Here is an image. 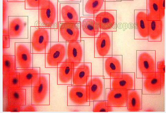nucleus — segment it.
Here are the masks:
<instances>
[{
	"label": "nucleus",
	"mask_w": 166,
	"mask_h": 113,
	"mask_svg": "<svg viewBox=\"0 0 166 113\" xmlns=\"http://www.w3.org/2000/svg\"><path fill=\"white\" fill-rule=\"evenodd\" d=\"M156 72H160L161 73L165 74V65L164 60L158 62L157 70Z\"/></svg>",
	"instance_id": "f704fd0d"
},
{
	"label": "nucleus",
	"mask_w": 166,
	"mask_h": 113,
	"mask_svg": "<svg viewBox=\"0 0 166 113\" xmlns=\"http://www.w3.org/2000/svg\"><path fill=\"white\" fill-rule=\"evenodd\" d=\"M165 0H160V12L161 19L165 15Z\"/></svg>",
	"instance_id": "c9c22d12"
},
{
	"label": "nucleus",
	"mask_w": 166,
	"mask_h": 113,
	"mask_svg": "<svg viewBox=\"0 0 166 113\" xmlns=\"http://www.w3.org/2000/svg\"><path fill=\"white\" fill-rule=\"evenodd\" d=\"M48 89L47 78L44 75L39 76L33 84L32 97L34 103L36 104L41 103L46 97Z\"/></svg>",
	"instance_id": "0eeeda50"
},
{
	"label": "nucleus",
	"mask_w": 166,
	"mask_h": 113,
	"mask_svg": "<svg viewBox=\"0 0 166 113\" xmlns=\"http://www.w3.org/2000/svg\"><path fill=\"white\" fill-rule=\"evenodd\" d=\"M81 26L83 31L87 35L91 36L97 35L99 28L97 23L93 19L86 18L82 21Z\"/></svg>",
	"instance_id": "393cba45"
},
{
	"label": "nucleus",
	"mask_w": 166,
	"mask_h": 113,
	"mask_svg": "<svg viewBox=\"0 0 166 113\" xmlns=\"http://www.w3.org/2000/svg\"><path fill=\"white\" fill-rule=\"evenodd\" d=\"M160 4V0H147L148 20H161Z\"/></svg>",
	"instance_id": "a878e982"
},
{
	"label": "nucleus",
	"mask_w": 166,
	"mask_h": 113,
	"mask_svg": "<svg viewBox=\"0 0 166 113\" xmlns=\"http://www.w3.org/2000/svg\"><path fill=\"white\" fill-rule=\"evenodd\" d=\"M90 74L89 67L86 64H82L74 72L72 78L73 84L77 86L84 85L88 81Z\"/></svg>",
	"instance_id": "6ab92c4d"
},
{
	"label": "nucleus",
	"mask_w": 166,
	"mask_h": 113,
	"mask_svg": "<svg viewBox=\"0 0 166 113\" xmlns=\"http://www.w3.org/2000/svg\"><path fill=\"white\" fill-rule=\"evenodd\" d=\"M47 29L43 28L36 29L34 32L31 39L33 49L37 52L44 50L47 46L49 36Z\"/></svg>",
	"instance_id": "423d86ee"
},
{
	"label": "nucleus",
	"mask_w": 166,
	"mask_h": 113,
	"mask_svg": "<svg viewBox=\"0 0 166 113\" xmlns=\"http://www.w3.org/2000/svg\"><path fill=\"white\" fill-rule=\"evenodd\" d=\"M66 53V48L63 44L58 43L52 46L49 49L46 56L48 65L52 67L58 66L64 59Z\"/></svg>",
	"instance_id": "39448f33"
},
{
	"label": "nucleus",
	"mask_w": 166,
	"mask_h": 113,
	"mask_svg": "<svg viewBox=\"0 0 166 113\" xmlns=\"http://www.w3.org/2000/svg\"><path fill=\"white\" fill-rule=\"evenodd\" d=\"M15 58L14 56L5 53L3 55V74L15 73Z\"/></svg>",
	"instance_id": "c85d7f7f"
},
{
	"label": "nucleus",
	"mask_w": 166,
	"mask_h": 113,
	"mask_svg": "<svg viewBox=\"0 0 166 113\" xmlns=\"http://www.w3.org/2000/svg\"><path fill=\"white\" fill-rule=\"evenodd\" d=\"M137 54V69L142 78L155 76V51H139Z\"/></svg>",
	"instance_id": "f257e3e1"
},
{
	"label": "nucleus",
	"mask_w": 166,
	"mask_h": 113,
	"mask_svg": "<svg viewBox=\"0 0 166 113\" xmlns=\"http://www.w3.org/2000/svg\"><path fill=\"white\" fill-rule=\"evenodd\" d=\"M22 106L8 105L6 107L5 111L9 112H20L21 111Z\"/></svg>",
	"instance_id": "473e14b6"
},
{
	"label": "nucleus",
	"mask_w": 166,
	"mask_h": 113,
	"mask_svg": "<svg viewBox=\"0 0 166 113\" xmlns=\"http://www.w3.org/2000/svg\"><path fill=\"white\" fill-rule=\"evenodd\" d=\"M104 66L106 73L110 78H118L122 74L121 64L115 57L107 58L105 61Z\"/></svg>",
	"instance_id": "2eb2a0df"
},
{
	"label": "nucleus",
	"mask_w": 166,
	"mask_h": 113,
	"mask_svg": "<svg viewBox=\"0 0 166 113\" xmlns=\"http://www.w3.org/2000/svg\"><path fill=\"white\" fill-rule=\"evenodd\" d=\"M59 3L60 21L78 23L79 4Z\"/></svg>",
	"instance_id": "20e7f679"
},
{
	"label": "nucleus",
	"mask_w": 166,
	"mask_h": 113,
	"mask_svg": "<svg viewBox=\"0 0 166 113\" xmlns=\"http://www.w3.org/2000/svg\"><path fill=\"white\" fill-rule=\"evenodd\" d=\"M36 111V109L32 105H28L24 108L22 109L21 112H32Z\"/></svg>",
	"instance_id": "4c0bfd02"
},
{
	"label": "nucleus",
	"mask_w": 166,
	"mask_h": 113,
	"mask_svg": "<svg viewBox=\"0 0 166 113\" xmlns=\"http://www.w3.org/2000/svg\"><path fill=\"white\" fill-rule=\"evenodd\" d=\"M165 86V74L156 72L154 78H142V94H159Z\"/></svg>",
	"instance_id": "7ed1b4c3"
},
{
	"label": "nucleus",
	"mask_w": 166,
	"mask_h": 113,
	"mask_svg": "<svg viewBox=\"0 0 166 113\" xmlns=\"http://www.w3.org/2000/svg\"><path fill=\"white\" fill-rule=\"evenodd\" d=\"M142 90H128L126 106L128 112H139L142 109Z\"/></svg>",
	"instance_id": "9d476101"
},
{
	"label": "nucleus",
	"mask_w": 166,
	"mask_h": 113,
	"mask_svg": "<svg viewBox=\"0 0 166 113\" xmlns=\"http://www.w3.org/2000/svg\"><path fill=\"white\" fill-rule=\"evenodd\" d=\"M15 58L17 64L23 70L29 68L32 62L30 51L26 47L22 44L17 46L15 50Z\"/></svg>",
	"instance_id": "f8f14e48"
},
{
	"label": "nucleus",
	"mask_w": 166,
	"mask_h": 113,
	"mask_svg": "<svg viewBox=\"0 0 166 113\" xmlns=\"http://www.w3.org/2000/svg\"><path fill=\"white\" fill-rule=\"evenodd\" d=\"M58 0H43L39 8V21L45 26L51 27L57 21Z\"/></svg>",
	"instance_id": "f03ea898"
},
{
	"label": "nucleus",
	"mask_w": 166,
	"mask_h": 113,
	"mask_svg": "<svg viewBox=\"0 0 166 113\" xmlns=\"http://www.w3.org/2000/svg\"><path fill=\"white\" fill-rule=\"evenodd\" d=\"M7 4L5 0H3V24L5 22L7 11Z\"/></svg>",
	"instance_id": "e433bc0d"
},
{
	"label": "nucleus",
	"mask_w": 166,
	"mask_h": 113,
	"mask_svg": "<svg viewBox=\"0 0 166 113\" xmlns=\"http://www.w3.org/2000/svg\"><path fill=\"white\" fill-rule=\"evenodd\" d=\"M113 107L109 104L107 100L99 101L95 105L93 112H109L113 111Z\"/></svg>",
	"instance_id": "7c9ffc66"
},
{
	"label": "nucleus",
	"mask_w": 166,
	"mask_h": 113,
	"mask_svg": "<svg viewBox=\"0 0 166 113\" xmlns=\"http://www.w3.org/2000/svg\"><path fill=\"white\" fill-rule=\"evenodd\" d=\"M161 20H148V37L152 40L160 37L162 28Z\"/></svg>",
	"instance_id": "bb28decb"
},
{
	"label": "nucleus",
	"mask_w": 166,
	"mask_h": 113,
	"mask_svg": "<svg viewBox=\"0 0 166 113\" xmlns=\"http://www.w3.org/2000/svg\"><path fill=\"white\" fill-rule=\"evenodd\" d=\"M8 105L23 106L25 105V89L23 87L8 88L6 92Z\"/></svg>",
	"instance_id": "9b49d317"
},
{
	"label": "nucleus",
	"mask_w": 166,
	"mask_h": 113,
	"mask_svg": "<svg viewBox=\"0 0 166 113\" xmlns=\"http://www.w3.org/2000/svg\"><path fill=\"white\" fill-rule=\"evenodd\" d=\"M113 89H135V73H122L118 78H113L111 83Z\"/></svg>",
	"instance_id": "ddd939ff"
},
{
	"label": "nucleus",
	"mask_w": 166,
	"mask_h": 113,
	"mask_svg": "<svg viewBox=\"0 0 166 113\" xmlns=\"http://www.w3.org/2000/svg\"><path fill=\"white\" fill-rule=\"evenodd\" d=\"M95 21L97 23L99 28L103 30L111 29L115 23L114 16L107 12H102L96 16Z\"/></svg>",
	"instance_id": "b1692460"
},
{
	"label": "nucleus",
	"mask_w": 166,
	"mask_h": 113,
	"mask_svg": "<svg viewBox=\"0 0 166 113\" xmlns=\"http://www.w3.org/2000/svg\"><path fill=\"white\" fill-rule=\"evenodd\" d=\"M73 63L68 58L61 65L59 71V77L61 82L66 83L70 81L73 76L75 67Z\"/></svg>",
	"instance_id": "a211bd4d"
},
{
	"label": "nucleus",
	"mask_w": 166,
	"mask_h": 113,
	"mask_svg": "<svg viewBox=\"0 0 166 113\" xmlns=\"http://www.w3.org/2000/svg\"><path fill=\"white\" fill-rule=\"evenodd\" d=\"M77 24L69 22L60 23L59 31L64 40L69 42L77 40L80 35V30Z\"/></svg>",
	"instance_id": "1a4fd4ad"
},
{
	"label": "nucleus",
	"mask_w": 166,
	"mask_h": 113,
	"mask_svg": "<svg viewBox=\"0 0 166 113\" xmlns=\"http://www.w3.org/2000/svg\"><path fill=\"white\" fill-rule=\"evenodd\" d=\"M43 0H25V9H38L40 4Z\"/></svg>",
	"instance_id": "2f4dec72"
},
{
	"label": "nucleus",
	"mask_w": 166,
	"mask_h": 113,
	"mask_svg": "<svg viewBox=\"0 0 166 113\" xmlns=\"http://www.w3.org/2000/svg\"><path fill=\"white\" fill-rule=\"evenodd\" d=\"M112 89L109 90L106 96V100L110 105L113 107L126 106L128 90Z\"/></svg>",
	"instance_id": "6e6552de"
},
{
	"label": "nucleus",
	"mask_w": 166,
	"mask_h": 113,
	"mask_svg": "<svg viewBox=\"0 0 166 113\" xmlns=\"http://www.w3.org/2000/svg\"><path fill=\"white\" fill-rule=\"evenodd\" d=\"M3 83L8 88H17L20 86L19 73L3 74Z\"/></svg>",
	"instance_id": "c756f323"
},
{
	"label": "nucleus",
	"mask_w": 166,
	"mask_h": 113,
	"mask_svg": "<svg viewBox=\"0 0 166 113\" xmlns=\"http://www.w3.org/2000/svg\"><path fill=\"white\" fill-rule=\"evenodd\" d=\"M103 88L102 82L99 78L94 77L90 80L85 87L88 100L97 99L102 94Z\"/></svg>",
	"instance_id": "4468645a"
},
{
	"label": "nucleus",
	"mask_w": 166,
	"mask_h": 113,
	"mask_svg": "<svg viewBox=\"0 0 166 113\" xmlns=\"http://www.w3.org/2000/svg\"><path fill=\"white\" fill-rule=\"evenodd\" d=\"M7 2H25V0H6Z\"/></svg>",
	"instance_id": "ea45409f"
},
{
	"label": "nucleus",
	"mask_w": 166,
	"mask_h": 113,
	"mask_svg": "<svg viewBox=\"0 0 166 113\" xmlns=\"http://www.w3.org/2000/svg\"><path fill=\"white\" fill-rule=\"evenodd\" d=\"M81 0H58V2L62 3L80 2Z\"/></svg>",
	"instance_id": "58836bf2"
},
{
	"label": "nucleus",
	"mask_w": 166,
	"mask_h": 113,
	"mask_svg": "<svg viewBox=\"0 0 166 113\" xmlns=\"http://www.w3.org/2000/svg\"><path fill=\"white\" fill-rule=\"evenodd\" d=\"M68 59L74 63L75 67L80 63L83 56V50L80 43L77 41L69 42L67 50Z\"/></svg>",
	"instance_id": "dca6fc26"
},
{
	"label": "nucleus",
	"mask_w": 166,
	"mask_h": 113,
	"mask_svg": "<svg viewBox=\"0 0 166 113\" xmlns=\"http://www.w3.org/2000/svg\"><path fill=\"white\" fill-rule=\"evenodd\" d=\"M39 76V72L36 69L23 70L19 73L20 87L29 86L33 85Z\"/></svg>",
	"instance_id": "aec40b11"
},
{
	"label": "nucleus",
	"mask_w": 166,
	"mask_h": 113,
	"mask_svg": "<svg viewBox=\"0 0 166 113\" xmlns=\"http://www.w3.org/2000/svg\"><path fill=\"white\" fill-rule=\"evenodd\" d=\"M111 45L110 37L105 32L100 33L98 36L96 42L97 52L101 56L106 55L109 53Z\"/></svg>",
	"instance_id": "412c9836"
},
{
	"label": "nucleus",
	"mask_w": 166,
	"mask_h": 113,
	"mask_svg": "<svg viewBox=\"0 0 166 113\" xmlns=\"http://www.w3.org/2000/svg\"><path fill=\"white\" fill-rule=\"evenodd\" d=\"M9 19L8 31L10 38H14L19 36L23 31L26 23L23 17L12 16Z\"/></svg>",
	"instance_id": "f3484780"
},
{
	"label": "nucleus",
	"mask_w": 166,
	"mask_h": 113,
	"mask_svg": "<svg viewBox=\"0 0 166 113\" xmlns=\"http://www.w3.org/2000/svg\"></svg>",
	"instance_id": "a19ab883"
},
{
	"label": "nucleus",
	"mask_w": 166,
	"mask_h": 113,
	"mask_svg": "<svg viewBox=\"0 0 166 113\" xmlns=\"http://www.w3.org/2000/svg\"><path fill=\"white\" fill-rule=\"evenodd\" d=\"M104 0H83L84 12L89 15L97 13L101 8Z\"/></svg>",
	"instance_id": "cd10ccee"
},
{
	"label": "nucleus",
	"mask_w": 166,
	"mask_h": 113,
	"mask_svg": "<svg viewBox=\"0 0 166 113\" xmlns=\"http://www.w3.org/2000/svg\"><path fill=\"white\" fill-rule=\"evenodd\" d=\"M8 30L3 29V47H6L8 46Z\"/></svg>",
	"instance_id": "72a5a7b5"
},
{
	"label": "nucleus",
	"mask_w": 166,
	"mask_h": 113,
	"mask_svg": "<svg viewBox=\"0 0 166 113\" xmlns=\"http://www.w3.org/2000/svg\"><path fill=\"white\" fill-rule=\"evenodd\" d=\"M70 100L74 103L82 105L85 103L88 100L85 88L80 86H74L71 88L69 93Z\"/></svg>",
	"instance_id": "5701e85b"
},
{
	"label": "nucleus",
	"mask_w": 166,
	"mask_h": 113,
	"mask_svg": "<svg viewBox=\"0 0 166 113\" xmlns=\"http://www.w3.org/2000/svg\"><path fill=\"white\" fill-rule=\"evenodd\" d=\"M135 21L139 35L143 38L148 37V20L147 13L142 10L138 12L136 16Z\"/></svg>",
	"instance_id": "4be33fe9"
}]
</instances>
